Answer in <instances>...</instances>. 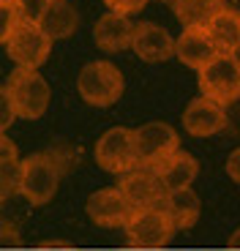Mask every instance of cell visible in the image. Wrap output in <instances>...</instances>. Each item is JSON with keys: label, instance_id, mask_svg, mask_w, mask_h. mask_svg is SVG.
<instances>
[{"label": "cell", "instance_id": "obj_1", "mask_svg": "<svg viewBox=\"0 0 240 251\" xmlns=\"http://www.w3.org/2000/svg\"><path fill=\"white\" fill-rule=\"evenodd\" d=\"M63 167H66V161L55 151L33 153V156L22 158V186H19V194L36 207L47 205L55 197L57 186H60Z\"/></svg>", "mask_w": 240, "mask_h": 251}, {"label": "cell", "instance_id": "obj_2", "mask_svg": "<svg viewBox=\"0 0 240 251\" xmlns=\"http://www.w3.org/2000/svg\"><path fill=\"white\" fill-rule=\"evenodd\" d=\"M123 90H126L123 74L109 60H90L76 76V93L90 107H112L123 96Z\"/></svg>", "mask_w": 240, "mask_h": 251}, {"label": "cell", "instance_id": "obj_3", "mask_svg": "<svg viewBox=\"0 0 240 251\" xmlns=\"http://www.w3.org/2000/svg\"><path fill=\"white\" fill-rule=\"evenodd\" d=\"M126 229V240L131 249L139 251H153V249H164L175 235V224H172L169 213L161 205L153 207H137L128 219Z\"/></svg>", "mask_w": 240, "mask_h": 251}, {"label": "cell", "instance_id": "obj_4", "mask_svg": "<svg viewBox=\"0 0 240 251\" xmlns=\"http://www.w3.org/2000/svg\"><path fill=\"white\" fill-rule=\"evenodd\" d=\"M93 153H96L98 167L104 172H109V175L123 177L126 172L139 167L137 137H134V128H126V126H112V128H107L98 137Z\"/></svg>", "mask_w": 240, "mask_h": 251}, {"label": "cell", "instance_id": "obj_5", "mask_svg": "<svg viewBox=\"0 0 240 251\" xmlns=\"http://www.w3.org/2000/svg\"><path fill=\"white\" fill-rule=\"evenodd\" d=\"M6 88L11 93L17 118L22 120H38L49 107V85L38 69H14Z\"/></svg>", "mask_w": 240, "mask_h": 251}, {"label": "cell", "instance_id": "obj_6", "mask_svg": "<svg viewBox=\"0 0 240 251\" xmlns=\"http://www.w3.org/2000/svg\"><path fill=\"white\" fill-rule=\"evenodd\" d=\"M199 74V90L205 99H213L216 104L229 107L240 99V63L232 55H218L205 66Z\"/></svg>", "mask_w": 240, "mask_h": 251}, {"label": "cell", "instance_id": "obj_7", "mask_svg": "<svg viewBox=\"0 0 240 251\" xmlns=\"http://www.w3.org/2000/svg\"><path fill=\"white\" fill-rule=\"evenodd\" d=\"M6 50H8V57L17 63V69H38L52 52V38L41 30V25L19 19V25L14 27Z\"/></svg>", "mask_w": 240, "mask_h": 251}, {"label": "cell", "instance_id": "obj_8", "mask_svg": "<svg viewBox=\"0 0 240 251\" xmlns=\"http://www.w3.org/2000/svg\"><path fill=\"white\" fill-rule=\"evenodd\" d=\"M134 137H137V156L142 167H156L164 158H169L172 153H177L180 148V137L172 128L169 123H161V120H153L134 128Z\"/></svg>", "mask_w": 240, "mask_h": 251}, {"label": "cell", "instance_id": "obj_9", "mask_svg": "<svg viewBox=\"0 0 240 251\" xmlns=\"http://www.w3.org/2000/svg\"><path fill=\"white\" fill-rule=\"evenodd\" d=\"M85 210H88L90 221L98 226H126L134 213L131 202L123 197V191L118 186L93 191L85 202Z\"/></svg>", "mask_w": 240, "mask_h": 251}, {"label": "cell", "instance_id": "obj_10", "mask_svg": "<svg viewBox=\"0 0 240 251\" xmlns=\"http://www.w3.org/2000/svg\"><path fill=\"white\" fill-rule=\"evenodd\" d=\"M227 107L216 104L213 99H205V96L189 101L183 109V128L191 137H216L227 128Z\"/></svg>", "mask_w": 240, "mask_h": 251}, {"label": "cell", "instance_id": "obj_11", "mask_svg": "<svg viewBox=\"0 0 240 251\" xmlns=\"http://www.w3.org/2000/svg\"><path fill=\"white\" fill-rule=\"evenodd\" d=\"M118 188L123 191V197L131 202L134 210H137V207L161 205V202H164V194H167L161 180H158V175H156V170H153V167H142V164H139L137 170L126 172V175L120 177Z\"/></svg>", "mask_w": 240, "mask_h": 251}, {"label": "cell", "instance_id": "obj_12", "mask_svg": "<svg viewBox=\"0 0 240 251\" xmlns=\"http://www.w3.org/2000/svg\"><path fill=\"white\" fill-rule=\"evenodd\" d=\"M131 50L145 63H164L169 57H175V38L156 22H137Z\"/></svg>", "mask_w": 240, "mask_h": 251}, {"label": "cell", "instance_id": "obj_13", "mask_svg": "<svg viewBox=\"0 0 240 251\" xmlns=\"http://www.w3.org/2000/svg\"><path fill=\"white\" fill-rule=\"evenodd\" d=\"M221 52L216 50L208 27H183V33L175 38V57L194 71H202Z\"/></svg>", "mask_w": 240, "mask_h": 251}, {"label": "cell", "instance_id": "obj_14", "mask_svg": "<svg viewBox=\"0 0 240 251\" xmlns=\"http://www.w3.org/2000/svg\"><path fill=\"white\" fill-rule=\"evenodd\" d=\"M134 38V22L131 17L118 11H107L93 27V41L104 52H123L131 47Z\"/></svg>", "mask_w": 240, "mask_h": 251}, {"label": "cell", "instance_id": "obj_15", "mask_svg": "<svg viewBox=\"0 0 240 251\" xmlns=\"http://www.w3.org/2000/svg\"><path fill=\"white\" fill-rule=\"evenodd\" d=\"M153 170H156L164 191H177V188H191V183L199 175V164H196L194 156L177 151L169 158H164L161 164H156Z\"/></svg>", "mask_w": 240, "mask_h": 251}, {"label": "cell", "instance_id": "obj_16", "mask_svg": "<svg viewBox=\"0 0 240 251\" xmlns=\"http://www.w3.org/2000/svg\"><path fill=\"white\" fill-rule=\"evenodd\" d=\"M161 207L169 213L175 229H189V226H194L196 219H199L202 202H199L194 188H177V191H167Z\"/></svg>", "mask_w": 240, "mask_h": 251}, {"label": "cell", "instance_id": "obj_17", "mask_svg": "<svg viewBox=\"0 0 240 251\" xmlns=\"http://www.w3.org/2000/svg\"><path fill=\"white\" fill-rule=\"evenodd\" d=\"M208 33L213 38L216 50L221 55H232L240 47V11L235 8H221L208 22Z\"/></svg>", "mask_w": 240, "mask_h": 251}, {"label": "cell", "instance_id": "obj_18", "mask_svg": "<svg viewBox=\"0 0 240 251\" xmlns=\"http://www.w3.org/2000/svg\"><path fill=\"white\" fill-rule=\"evenodd\" d=\"M38 25H41V30H44L52 41H60V38H69L71 33L76 30L79 17H76V8L71 6L69 0H52Z\"/></svg>", "mask_w": 240, "mask_h": 251}, {"label": "cell", "instance_id": "obj_19", "mask_svg": "<svg viewBox=\"0 0 240 251\" xmlns=\"http://www.w3.org/2000/svg\"><path fill=\"white\" fill-rule=\"evenodd\" d=\"M169 6L183 27H208V22L221 8H227V3L224 0H172Z\"/></svg>", "mask_w": 240, "mask_h": 251}, {"label": "cell", "instance_id": "obj_20", "mask_svg": "<svg viewBox=\"0 0 240 251\" xmlns=\"http://www.w3.org/2000/svg\"><path fill=\"white\" fill-rule=\"evenodd\" d=\"M19 186H22V161L19 158L0 161V202L19 194Z\"/></svg>", "mask_w": 240, "mask_h": 251}, {"label": "cell", "instance_id": "obj_21", "mask_svg": "<svg viewBox=\"0 0 240 251\" xmlns=\"http://www.w3.org/2000/svg\"><path fill=\"white\" fill-rule=\"evenodd\" d=\"M49 3H52V0H14L19 19H22V22H33V25L41 22V17L47 14Z\"/></svg>", "mask_w": 240, "mask_h": 251}, {"label": "cell", "instance_id": "obj_22", "mask_svg": "<svg viewBox=\"0 0 240 251\" xmlns=\"http://www.w3.org/2000/svg\"><path fill=\"white\" fill-rule=\"evenodd\" d=\"M19 25V14L14 3H3L0 0V44H8L14 27Z\"/></svg>", "mask_w": 240, "mask_h": 251}, {"label": "cell", "instance_id": "obj_23", "mask_svg": "<svg viewBox=\"0 0 240 251\" xmlns=\"http://www.w3.org/2000/svg\"><path fill=\"white\" fill-rule=\"evenodd\" d=\"M17 120V109H14L11 93L6 85H0V134H6V128Z\"/></svg>", "mask_w": 240, "mask_h": 251}, {"label": "cell", "instance_id": "obj_24", "mask_svg": "<svg viewBox=\"0 0 240 251\" xmlns=\"http://www.w3.org/2000/svg\"><path fill=\"white\" fill-rule=\"evenodd\" d=\"M104 3H107L109 11L126 14V17H131V14L142 11V8L147 6V0H104Z\"/></svg>", "mask_w": 240, "mask_h": 251}, {"label": "cell", "instance_id": "obj_25", "mask_svg": "<svg viewBox=\"0 0 240 251\" xmlns=\"http://www.w3.org/2000/svg\"><path fill=\"white\" fill-rule=\"evenodd\" d=\"M11 246H22V235L14 224H0V249H11Z\"/></svg>", "mask_w": 240, "mask_h": 251}, {"label": "cell", "instance_id": "obj_26", "mask_svg": "<svg viewBox=\"0 0 240 251\" xmlns=\"http://www.w3.org/2000/svg\"><path fill=\"white\" fill-rule=\"evenodd\" d=\"M227 175H229V180H235V183H240V148H235L232 153H229V158H227Z\"/></svg>", "mask_w": 240, "mask_h": 251}, {"label": "cell", "instance_id": "obj_27", "mask_svg": "<svg viewBox=\"0 0 240 251\" xmlns=\"http://www.w3.org/2000/svg\"><path fill=\"white\" fill-rule=\"evenodd\" d=\"M6 158H19L17 156V145H14L6 134H0V161H6Z\"/></svg>", "mask_w": 240, "mask_h": 251}, {"label": "cell", "instance_id": "obj_28", "mask_svg": "<svg viewBox=\"0 0 240 251\" xmlns=\"http://www.w3.org/2000/svg\"><path fill=\"white\" fill-rule=\"evenodd\" d=\"M44 249H52V246H55V249H69V243H66V240H44Z\"/></svg>", "mask_w": 240, "mask_h": 251}, {"label": "cell", "instance_id": "obj_29", "mask_svg": "<svg viewBox=\"0 0 240 251\" xmlns=\"http://www.w3.org/2000/svg\"><path fill=\"white\" fill-rule=\"evenodd\" d=\"M229 249H238L240 251V229H235L232 238H229Z\"/></svg>", "mask_w": 240, "mask_h": 251}, {"label": "cell", "instance_id": "obj_30", "mask_svg": "<svg viewBox=\"0 0 240 251\" xmlns=\"http://www.w3.org/2000/svg\"><path fill=\"white\" fill-rule=\"evenodd\" d=\"M232 57H235V60H238V63H240V47H238V50H235V52H232Z\"/></svg>", "mask_w": 240, "mask_h": 251}, {"label": "cell", "instance_id": "obj_31", "mask_svg": "<svg viewBox=\"0 0 240 251\" xmlns=\"http://www.w3.org/2000/svg\"><path fill=\"white\" fill-rule=\"evenodd\" d=\"M3 3H14V0H3Z\"/></svg>", "mask_w": 240, "mask_h": 251}, {"label": "cell", "instance_id": "obj_32", "mask_svg": "<svg viewBox=\"0 0 240 251\" xmlns=\"http://www.w3.org/2000/svg\"><path fill=\"white\" fill-rule=\"evenodd\" d=\"M227 251H238V249H227Z\"/></svg>", "mask_w": 240, "mask_h": 251}, {"label": "cell", "instance_id": "obj_33", "mask_svg": "<svg viewBox=\"0 0 240 251\" xmlns=\"http://www.w3.org/2000/svg\"><path fill=\"white\" fill-rule=\"evenodd\" d=\"M164 3H172V0H164Z\"/></svg>", "mask_w": 240, "mask_h": 251}]
</instances>
